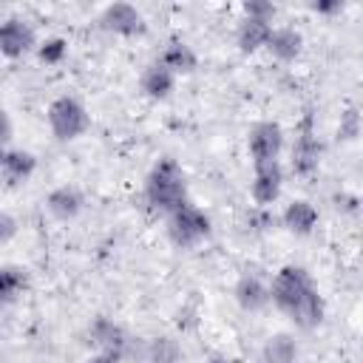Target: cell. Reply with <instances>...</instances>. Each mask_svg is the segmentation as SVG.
<instances>
[{
  "label": "cell",
  "mask_w": 363,
  "mask_h": 363,
  "mask_svg": "<svg viewBox=\"0 0 363 363\" xmlns=\"http://www.w3.org/2000/svg\"><path fill=\"white\" fill-rule=\"evenodd\" d=\"M269 298L278 312H284L298 329H315L323 315L326 303L318 292L312 275L298 264H284L269 281Z\"/></svg>",
  "instance_id": "cell-1"
},
{
  "label": "cell",
  "mask_w": 363,
  "mask_h": 363,
  "mask_svg": "<svg viewBox=\"0 0 363 363\" xmlns=\"http://www.w3.org/2000/svg\"><path fill=\"white\" fill-rule=\"evenodd\" d=\"M145 201L153 213H162L164 218L182 204H187V179L176 159L164 156L150 167L145 179Z\"/></svg>",
  "instance_id": "cell-2"
},
{
  "label": "cell",
  "mask_w": 363,
  "mask_h": 363,
  "mask_svg": "<svg viewBox=\"0 0 363 363\" xmlns=\"http://www.w3.org/2000/svg\"><path fill=\"white\" fill-rule=\"evenodd\" d=\"M45 119H48L51 136L60 139V142H74L91 128L88 108L71 94H62V96L51 99V105L45 111Z\"/></svg>",
  "instance_id": "cell-3"
},
{
  "label": "cell",
  "mask_w": 363,
  "mask_h": 363,
  "mask_svg": "<svg viewBox=\"0 0 363 363\" xmlns=\"http://www.w3.org/2000/svg\"><path fill=\"white\" fill-rule=\"evenodd\" d=\"M88 343L96 349V354H108L113 360H125L130 354H139V340L130 337L116 320L99 315L88 323Z\"/></svg>",
  "instance_id": "cell-4"
},
{
  "label": "cell",
  "mask_w": 363,
  "mask_h": 363,
  "mask_svg": "<svg viewBox=\"0 0 363 363\" xmlns=\"http://www.w3.org/2000/svg\"><path fill=\"white\" fill-rule=\"evenodd\" d=\"M320 139L315 133V122H312V113L306 111L295 128V139H292V147H289V170L301 179H309L318 173V164H320Z\"/></svg>",
  "instance_id": "cell-5"
},
{
  "label": "cell",
  "mask_w": 363,
  "mask_h": 363,
  "mask_svg": "<svg viewBox=\"0 0 363 363\" xmlns=\"http://www.w3.org/2000/svg\"><path fill=\"white\" fill-rule=\"evenodd\" d=\"M164 230H167V238L176 247L190 250V247L201 244L210 235V216L201 207H196V204L187 201V204H182L179 210H173L167 216V227Z\"/></svg>",
  "instance_id": "cell-6"
},
{
  "label": "cell",
  "mask_w": 363,
  "mask_h": 363,
  "mask_svg": "<svg viewBox=\"0 0 363 363\" xmlns=\"http://www.w3.org/2000/svg\"><path fill=\"white\" fill-rule=\"evenodd\" d=\"M286 145V136H284V128L272 119H264V122H255L247 133V153L252 159V164H267V162H278L281 150Z\"/></svg>",
  "instance_id": "cell-7"
},
{
  "label": "cell",
  "mask_w": 363,
  "mask_h": 363,
  "mask_svg": "<svg viewBox=\"0 0 363 363\" xmlns=\"http://www.w3.org/2000/svg\"><path fill=\"white\" fill-rule=\"evenodd\" d=\"M99 28L116 37H142L147 31V20L133 3H108L99 11Z\"/></svg>",
  "instance_id": "cell-8"
},
{
  "label": "cell",
  "mask_w": 363,
  "mask_h": 363,
  "mask_svg": "<svg viewBox=\"0 0 363 363\" xmlns=\"http://www.w3.org/2000/svg\"><path fill=\"white\" fill-rule=\"evenodd\" d=\"M37 34L28 20L23 17H6L0 26V54L6 60H23L26 54L37 51Z\"/></svg>",
  "instance_id": "cell-9"
},
{
  "label": "cell",
  "mask_w": 363,
  "mask_h": 363,
  "mask_svg": "<svg viewBox=\"0 0 363 363\" xmlns=\"http://www.w3.org/2000/svg\"><path fill=\"white\" fill-rule=\"evenodd\" d=\"M281 190H284V167H281V162L252 164L250 199H252L255 207H272L281 199Z\"/></svg>",
  "instance_id": "cell-10"
},
{
  "label": "cell",
  "mask_w": 363,
  "mask_h": 363,
  "mask_svg": "<svg viewBox=\"0 0 363 363\" xmlns=\"http://www.w3.org/2000/svg\"><path fill=\"white\" fill-rule=\"evenodd\" d=\"M37 170V156L31 150H23V147H6L3 156H0V173H3V182L6 187H20L26 184Z\"/></svg>",
  "instance_id": "cell-11"
},
{
  "label": "cell",
  "mask_w": 363,
  "mask_h": 363,
  "mask_svg": "<svg viewBox=\"0 0 363 363\" xmlns=\"http://www.w3.org/2000/svg\"><path fill=\"white\" fill-rule=\"evenodd\" d=\"M233 298H235V303H238L244 312H261L264 306L272 303V298H269V284H267L261 275H255V272H244V275L235 281Z\"/></svg>",
  "instance_id": "cell-12"
},
{
  "label": "cell",
  "mask_w": 363,
  "mask_h": 363,
  "mask_svg": "<svg viewBox=\"0 0 363 363\" xmlns=\"http://www.w3.org/2000/svg\"><path fill=\"white\" fill-rule=\"evenodd\" d=\"M176 74L167 68V65H162L159 60H153V62H147L145 68H142V74H139V88H142V94L147 96V99H167L170 94H173V88H176Z\"/></svg>",
  "instance_id": "cell-13"
},
{
  "label": "cell",
  "mask_w": 363,
  "mask_h": 363,
  "mask_svg": "<svg viewBox=\"0 0 363 363\" xmlns=\"http://www.w3.org/2000/svg\"><path fill=\"white\" fill-rule=\"evenodd\" d=\"M45 207H48V213H51L54 218L71 221V218H77V216L82 213L85 196H82V190L74 187V184H60V187H54V190L45 196Z\"/></svg>",
  "instance_id": "cell-14"
},
{
  "label": "cell",
  "mask_w": 363,
  "mask_h": 363,
  "mask_svg": "<svg viewBox=\"0 0 363 363\" xmlns=\"http://www.w3.org/2000/svg\"><path fill=\"white\" fill-rule=\"evenodd\" d=\"M272 23L269 20H258V17H241L238 28H235V45L241 54H255L261 48H267L269 34H272Z\"/></svg>",
  "instance_id": "cell-15"
},
{
  "label": "cell",
  "mask_w": 363,
  "mask_h": 363,
  "mask_svg": "<svg viewBox=\"0 0 363 363\" xmlns=\"http://www.w3.org/2000/svg\"><path fill=\"white\" fill-rule=\"evenodd\" d=\"M264 51H269V57H275L278 62H295L303 51V34L292 26H275Z\"/></svg>",
  "instance_id": "cell-16"
},
{
  "label": "cell",
  "mask_w": 363,
  "mask_h": 363,
  "mask_svg": "<svg viewBox=\"0 0 363 363\" xmlns=\"http://www.w3.org/2000/svg\"><path fill=\"white\" fill-rule=\"evenodd\" d=\"M281 224L292 233V235H309L318 227V207L309 199H292L284 210H281Z\"/></svg>",
  "instance_id": "cell-17"
},
{
  "label": "cell",
  "mask_w": 363,
  "mask_h": 363,
  "mask_svg": "<svg viewBox=\"0 0 363 363\" xmlns=\"http://www.w3.org/2000/svg\"><path fill=\"white\" fill-rule=\"evenodd\" d=\"M142 363H182V346L176 337H167V335H159V337H150V340H142L139 343V354H136Z\"/></svg>",
  "instance_id": "cell-18"
},
{
  "label": "cell",
  "mask_w": 363,
  "mask_h": 363,
  "mask_svg": "<svg viewBox=\"0 0 363 363\" xmlns=\"http://www.w3.org/2000/svg\"><path fill=\"white\" fill-rule=\"evenodd\" d=\"M159 62H162V65H167L176 77L193 74V71L199 68V57H196V51H193L184 40H170V43L162 48Z\"/></svg>",
  "instance_id": "cell-19"
},
{
  "label": "cell",
  "mask_w": 363,
  "mask_h": 363,
  "mask_svg": "<svg viewBox=\"0 0 363 363\" xmlns=\"http://www.w3.org/2000/svg\"><path fill=\"white\" fill-rule=\"evenodd\" d=\"M295 357H298V340L289 332H275L261 346L264 363H295Z\"/></svg>",
  "instance_id": "cell-20"
},
{
  "label": "cell",
  "mask_w": 363,
  "mask_h": 363,
  "mask_svg": "<svg viewBox=\"0 0 363 363\" xmlns=\"http://www.w3.org/2000/svg\"><path fill=\"white\" fill-rule=\"evenodd\" d=\"M26 286H28V275H26L23 267L6 264V267L0 269V301H3L6 306L14 303V301L26 292Z\"/></svg>",
  "instance_id": "cell-21"
},
{
  "label": "cell",
  "mask_w": 363,
  "mask_h": 363,
  "mask_svg": "<svg viewBox=\"0 0 363 363\" xmlns=\"http://www.w3.org/2000/svg\"><path fill=\"white\" fill-rule=\"evenodd\" d=\"M37 60L43 62V65H60L65 57H68V40L65 37H45V40H40V45H37Z\"/></svg>",
  "instance_id": "cell-22"
},
{
  "label": "cell",
  "mask_w": 363,
  "mask_h": 363,
  "mask_svg": "<svg viewBox=\"0 0 363 363\" xmlns=\"http://www.w3.org/2000/svg\"><path fill=\"white\" fill-rule=\"evenodd\" d=\"M360 133V116L354 108H346L337 122V139H354Z\"/></svg>",
  "instance_id": "cell-23"
},
{
  "label": "cell",
  "mask_w": 363,
  "mask_h": 363,
  "mask_svg": "<svg viewBox=\"0 0 363 363\" xmlns=\"http://www.w3.org/2000/svg\"><path fill=\"white\" fill-rule=\"evenodd\" d=\"M275 3H267V0H250V3H244V17H258V20H269L272 23V17H275Z\"/></svg>",
  "instance_id": "cell-24"
},
{
  "label": "cell",
  "mask_w": 363,
  "mask_h": 363,
  "mask_svg": "<svg viewBox=\"0 0 363 363\" xmlns=\"http://www.w3.org/2000/svg\"><path fill=\"white\" fill-rule=\"evenodd\" d=\"M247 224H250L255 233H261V230H267L269 224H275V216L269 213V207H252L250 216H247Z\"/></svg>",
  "instance_id": "cell-25"
},
{
  "label": "cell",
  "mask_w": 363,
  "mask_h": 363,
  "mask_svg": "<svg viewBox=\"0 0 363 363\" xmlns=\"http://www.w3.org/2000/svg\"><path fill=\"white\" fill-rule=\"evenodd\" d=\"M309 11L323 14V17H332V14H340L343 11V3L340 0H315V3H309Z\"/></svg>",
  "instance_id": "cell-26"
},
{
  "label": "cell",
  "mask_w": 363,
  "mask_h": 363,
  "mask_svg": "<svg viewBox=\"0 0 363 363\" xmlns=\"http://www.w3.org/2000/svg\"><path fill=\"white\" fill-rule=\"evenodd\" d=\"M17 235V218L11 213H0V244H9Z\"/></svg>",
  "instance_id": "cell-27"
},
{
  "label": "cell",
  "mask_w": 363,
  "mask_h": 363,
  "mask_svg": "<svg viewBox=\"0 0 363 363\" xmlns=\"http://www.w3.org/2000/svg\"><path fill=\"white\" fill-rule=\"evenodd\" d=\"M0 119H3V130H0V139H3V145L9 147V142H11V116L3 111V116H0Z\"/></svg>",
  "instance_id": "cell-28"
},
{
  "label": "cell",
  "mask_w": 363,
  "mask_h": 363,
  "mask_svg": "<svg viewBox=\"0 0 363 363\" xmlns=\"http://www.w3.org/2000/svg\"><path fill=\"white\" fill-rule=\"evenodd\" d=\"M85 363H119V360H113V357H108V354H94V357H88Z\"/></svg>",
  "instance_id": "cell-29"
},
{
  "label": "cell",
  "mask_w": 363,
  "mask_h": 363,
  "mask_svg": "<svg viewBox=\"0 0 363 363\" xmlns=\"http://www.w3.org/2000/svg\"><path fill=\"white\" fill-rule=\"evenodd\" d=\"M216 363H247V360H241V357H227V360H216Z\"/></svg>",
  "instance_id": "cell-30"
}]
</instances>
